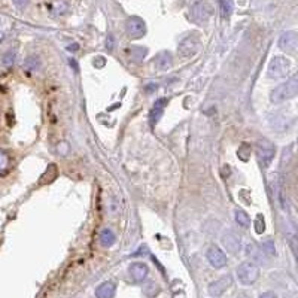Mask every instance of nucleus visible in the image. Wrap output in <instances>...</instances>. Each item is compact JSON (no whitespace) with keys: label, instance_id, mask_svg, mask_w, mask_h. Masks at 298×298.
<instances>
[{"label":"nucleus","instance_id":"obj_16","mask_svg":"<svg viewBox=\"0 0 298 298\" xmlns=\"http://www.w3.org/2000/svg\"><path fill=\"white\" fill-rule=\"evenodd\" d=\"M115 242H116V235H115V233L110 228L102 230V233H100V243L103 246L109 248V246L115 245Z\"/></svg>","mask_w":298,"mask_h":298},{"label":"nucleus","instance_id":"obj_1","mask_svg":"<svg viewBox=\"0 0 298 298\" xmlns=\"http://www.w3.org/2000/svg\"><path fill=\"white\" fill-rule=\"evenodd\" d=\"M298 95V72L294 73L286 82H283L282 85L276 87L271 91V102L273 103H283L286 100H291V98Z\"/></svg>","mask_w":298,"mask_h":298},{"label":"nucleus","instance_id":"obj_15","mask_svg":"<svg viewBox=\"0 0 298 298\" xmlns=\"http://www.w3.org/2000/svg\"><path fill=\"white\" fill-rule=\"evenodd\" d=\"M166 102L167 100L161 98V100H158L154 105V108L151 109V113H149V124H151V127H154L158 121H160V118H161V115L164 112V108H166Z\"/></svg>","mask_w":298,"mask_h":298},{"label":"nucleus","instance_id":"obj_26","mask_svg":"<svg viewBox=\"0 0 298 298\" xmlns=\"http://www.w3.org/2000/svg\"><path fill=\"white\" fill-rule=\"evenodd\" d=\"M260 298H277V295H276L274 292H271V291H267V292L261 294Z\"/></svg>","mask_w":298,"mask_h":298},{"label":"nucleus","instance_id":"obj_17","mask_svg":"<svg viewBox=\"0 0 298 298\" xmlns=\"http://www.w3.org/2000/svg\"><path fill=\"white\" fill-rule=\"evenodd\" d=\"M218 3H220V12L222 15L224 19L230 18L231 16V12H233V3L231 0H218Z\"/></svg>","mask_w":298,"mask_h":298},{"label":"nucleus","instance_id":"obj_24","mask_svg":"<svg viewBox=\"0 0 298 298\" xmlns=\"http://www.w3.org/2000/svg\"><path fill=\"white\" fill-rule=\"evenodd\" d=\"M113 48H115V39H113V36L110 34V36H108V39H106V49H108V51H113Z\"/></svg>","mask_w":298,"mask_h":298},{"label":"nucleus","instance_id":"obj_4","mask_svg":"<svg viewBox=\"0 0 298 298\" xmlns=\"http://www.w3.org/2000/svg\"><path fill=\"white\" fill-rule=\"evenodd\" d=\"M255 151H256V155H258V160L261 161L263 166H270V163L273 161L274 158V145L267 141V139H261V141H258L256 145H255Z\"/></svg>","mask_w":298,"mask_h":298},{"label":"nucleus","instance_id":"obj_21","mask_svg":"<svg viewBox=\"0 0 298 298\" xmlns=\"http://www.w3.org/2000/svg\"><path fill=\"white\" fill-rule=\"evenodd\" d=\"M57 149H58V154H60V155H67L70 148H69V143H67V142H62V143H58Z\"/></svg>","mask_w":298,"mask_h":298},{"label":"nucleus","instance_id":"obj_5","mask_svg":"<svg viewBox=\"0 0 298 298\" xmlns=\"http://www.w3.org/2000/svg\"><path fill=\"white\" fill-rule=\"evenodd\" d=\"M198 49H200V37L197 34H189L185 39H182V42L179 44L177 52L184 58H191L198 52Z\"/></svg>","mask_w":298,"mask_h":298},{"label":"nucleus","instance_id":"obj_11","mask_svg":"<svg viewBox=\"0 0 298 298\" xmlns=\"http://www.w3.org/2000/svg\"><path fill=\"white\" fill-rule=\"evenodd\" d=\"M128 273L131 276V279L137 283L143 282L146 277H148V273H149V268L145 263H133L128 268Z\"/></svg>","mask_w":298,"mask_h":298},{"label":"nucleus","instance_id":"obj_20","mask_svg":"<svg viewBox=\"0 0 298 298\" xmlns=\"http://www.w3.org/2000/svg\"><path fill=\"white\" fill-rule=\"evenodd\" d=\"M14 62H15V54L14 52H6L3 55V66L5 67H12Z\"/></svg>","mask_w":298,"mask_h":298},{"label":"nucleus","instance_id":"obj_10","mask_svg":"<svg viewBox=\"0 0 298 298\" xmlns=\"http://www.w3.org/2000/svg\"><path fill=\"white\" fill-rule=\"evenodd\" d=\"M279 48L285 52H294L298 48V34L295 31H285L279 37Z\"/></svg>","mask_w":298,"mask_h":298},{"label":"nucleus","instance_id":"obj_27","mask_svg":"<svg viewBox=\"0 0 298 298\" xmlns=\"http://www.w3.org/2000/svg\"><path fill=\"white\" fill-rule=\"evenodd\" d=\"M292 252H294V255H295V258H297V261H298V248H297L295 245H292Z\"/></svg>","mask_w":298,"mask_h":298},{"label":"nucleus","instance_id":"obj_2","mask_svg":"<svg viewBox=\"0 0 298 298\" xmlns=\"http://www.w3.org/2000/svg\"><path fill=\"white\" fill-rule=\"evenodd\" d=\"M237 277L238 282L245 286L253 285L258 281V277H260V268L251 261H245L237 267Z\"/></svg>","mask_w":298,"mask_h":298},{"label":"nucleus","instance_id":"obj_28","mask_svg":"<svg viewBox=\"0 0 298 298\" xmlns=\"http://www.w3.org/2000/svg\"><path fill=\"white\" fill-rule=\"evenodd\" d=\"M78 48H79L78 45H72V47H69V49H70V51H76Z\"/></svg>","mask_w":298,"mask_h":298},{"label":"nucleus","instance_id":"obj_13","mask_svg":"<svg viewBox=\"0 0 298 298\" xmlns=\"http://www.w3.org/2000/svg\"><path fill=\"white\" fill-rule=\"evenodd\" d=\"M173 64V57L169 52H160L154 58V67L158 72H166L172 67Z\"/></svg>","mask_w":298,"mask_h":298},{"label":"nucleus","instance_id":"obj_12","mask_svg":"<svg viewBox=\"0 0 298 298\" xmlns=\"http://www.w3.org/2000/svg\"><path fill=\"white\" fill-rule=\"evenodd\" d=\"M222 243H224V246L227 248V251H228L230 253H233V255L238 253V252H240V249H242L240 238H238L233 231H228V233L224 234Z\"/></svg>","mask_w":298,"mask_h":298},{"label":"nucleus","instance_id":"obj_7","mask_svg":"<svg viewBox=\"0 0 298 298\" xmlns=\"http://www.w3.org/2000/svg\"><path fill=\"white\" fill-rule=\"evenodd\" d=\"M207 261L210 263V266L213 268L220 270V268H224L227 266V255H225V252L221 248L212 245L207 249Z\"/></svg>","mask_w":298,"mask_h":298},{"label":"nucleus","instance_id":"obj_25","mask_svg":"<svg viewBox=\"0 0 298 298\" xmlns=\"http://www.w3.org/2000/svg\"><path fill=\"white\" fill-rule=\"evenodd\" d=\"M12 2H14L18 8H24V6L29 3V0H12Z\"/></svg>","mask_w":298,"mask_h":298},{"label":"nucleus","instance_id":"obj_23","mask_svg":"<svg viewBox=\"0 0 298 298\" xmlns=\"http://www.w3.org/2000/svg\"><path fill=\"white\" fill-rule=\"evenodd\" d=\"M6 166H8V155L3 151H0V172H3Z\"/></svg>","mask_w":298,"mask_h":298},{"label":"nucleus","instance_id":"obj_14","mask_svg":"<svg viewBox=\"0 0 298 298\" xmlns=\"http://www.w3.org/2000/svg\"><path fill=\"white\" fill-rule=\"evenodd\" d=\"M115 292H116V285H115V282L108 281V282H103L100 286L97 288L95 297H97V298H113V297H115Z\"/></svg>","mask_w":298,"mask_h":298},{"label":"nucleus","instance_id":"obj_6","mask_svg":"<svg viewBox=\"0 0 298 298\" xmlns=\"http://www.w3.org/2000/svg\"><path fill=\"white\" fill-rule=\"evenodd\" d=\"M212 15H213V8H212V5L209 2H206V0H200V2H197L191 8L192 21H195L198 24L206 23Z\"/></svg>","mask_w":298,"mask_h":298},{"label":"nucleus","instance_id":"obj_8","mask_svg":"<svg viewBox=\"0 0 298 298\" xmlns=\"http://www.w3.org/2000/svg\"><path fill=\"white\" fill-rule=\"evenodd\" d=\"M127 31L130 37L133 39H141L146 34V24L142 18L139 16H131L127 19Z\"/></svg>","mask_w":298,"mask_h":298},{"label":"nucleus","instance_id":"obj_18","mask_svg":"<svg viewBox=\"0 0 298 298\" xmlns=\"http://www.w3.org/2000/svg\"><path fill=\"white\" fill-rule=\"evenodd\" d=\"M235 222L240 225V227H243V228H248V227L251 225V218L248 216L246 212L237 210V212H235Z\"/></svg>","mask_w":298,"mask_h":298},{"label":"nucleus","instance_id":"obj_9","mask_svg":"<svg viewBox=\"0 0 298 298\" xmlns=\"http://www.w3.org/2000/svg\"><path fill=\"white\" fill-rule=\"evenodd\" d=\"M233 283V279H231V276L227 274V276H222L220 277L218 281H213L210 285H209V294L212 297H221Z\"/></svg>","mask_w":298,"mask_h":298},{"label":"nucleus","instance_id":"obj_3","mask_svg":"<svg viewBox=\"0 0 298 298\" xmlns=\"http://www.w3.org/2000/svg\"><path fill=\"white\" fill-rule=\"evenodd\" d=\"M289 70H291L289 60L283 55H277L270 62L268 69H267V75L271 79H281V78H285L289 73Z\"/></svg>","mask_w":298,"mask_h":298},{"label":"nucleus","instance_id":"obj_22","mask_svg":"<svg viewBox=\"0 0 298 298\" xmlns=\"http://www.w3.org/2000/svg\"><path fill=\"white\" fill-rule=\"evenodd\" d=\"M255 228H256V233H258V234H261V233L264 231V228H266V225H264V222H263V216H261V215L256 218Z\"/></svg>","mask_w":298,"mask_h":298},{"label":"nucleus","instance_id":"obj_19","mask_svg":"<svg viewBox=\"0 0 298 298\" xmlns=\"http://www.w3.org/2000/svg\"><path fill=\"white\" fill-rule=\"evenodd\" d=\"M24 66L27 70H37L39 67H41V60H39V57H36V55H30L29 58H26Z\"/></svg>","mask_w":298,"mask_h":298}]
</instances>
